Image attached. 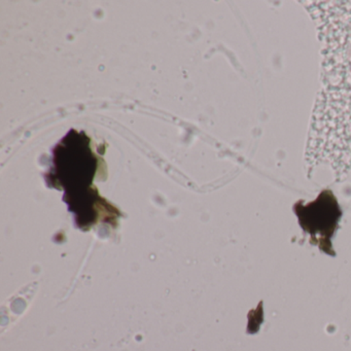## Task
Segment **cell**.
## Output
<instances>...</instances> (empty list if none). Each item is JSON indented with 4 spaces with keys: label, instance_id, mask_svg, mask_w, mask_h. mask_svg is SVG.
Segmentation results:
<instances>
[{
    "label": "cell",
    "instance_id": "cell-1",
    "mask_svg": "<svg viewBox=\"0 0 351 351\" xmlns=\"http://www.w3.org/2000/svg\"><path fill=\"white\" fill-rule=\"evenodd\" d=\"M91 139L85 132L71 129L54 147V167L47 174L49 186L64 189V201L75 215V223L83 229L97 221L96 205L106 202L92 186L98 157L90 147Z\"/></svg>",
    "mask_w": 351,
    "mask_h": 351
},
{
    "label": "cell",
    "instance_id": "cell-2",
    "mask_svg": "<svg viewBox=\"0 0 351 351\" xmlns=\"http://www.w3.org/2000/svg\"><path fill=\"white\" fill-rule=\"evenodd\" d=\"M293 210L302 229L309 235L310 243L317 246L324 254L335 256L332 238L338 229L342 211L332 191H322L315 200L308 204L299 201Z\"/></svg>",
    "mask_w": 351,
    "mask_h": 351
}]
</instances>
